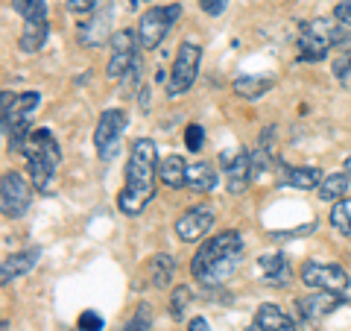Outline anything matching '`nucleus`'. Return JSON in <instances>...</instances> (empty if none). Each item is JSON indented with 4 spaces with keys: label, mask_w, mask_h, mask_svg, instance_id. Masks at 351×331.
Masks as SVG:
<instances>
[{
    "label": "nucleus",
    "mask_w": 351,
    "mask_h": 331,
    "mask_svg": "<svg viewBox=\"0 0 351 331\" xmlns=\"http://www.w3.org/2000/svg\"><path fill=\"white\" fill-rule=\"evenodd\" d=\"M246 255V244L237 229H226L217 238H208L199 244L196 255L191 258V275L202 288H223L237 273L240 261Z\"/></svg>",
    "instance_id": "f257e3e1"
},
{
    "label": "nucleus",
    "mask_w": 351,
    "mask_h": 331,
    "mask_svg": "<svg viewBox=\"0 0 351 331\" xmlns=\"http://www.w3.org/2000/svg\"><path fill=\"white\" fill-rule=\"evenodd\" d=\"M158 147L149 138H138L129 150V168H126V185L117 196V208L126 217H138L156 196V179H158Z\"/></svg>",
    "instance_id": "f03ea898"
},
{
    "label": "nucleus",
    "mask_w": 351,
    "mask_h": 331,
    "mask_svg": "<svg viewBox=\"0 0 351 331\" xmlns=\"http://www.w3.org/2000/svg\"><path fill=\"white\" fill-rule=\"evenodd\" d=\"M27 156V170H29V182L36 191L50 194L53 182H56L59 164H62V147L56 135L50 129H32V135L27 138L24 150Z\"/></svg>",
    "instance_id": "7ed1b4c3"
},
{
    "label": "nucleus",
    "mask_w": 351,
    "mask_h": 331,
    "mask_svg": "<svg viewBox=\"0 0 351 331\" xmlns=\"http://www.w3.org/2000/svg\"><path fill=\"white\" fill-rule=\"evenodd\" d=\"M346 41V27H334L331 21H313V24L302 27L299 36V59L302 62H322L334 44Z\"/></svg>",
    "instance_id": "20e7f679"
},
{
    "label": "nucleus",
    "mask_w": 351,
    "mask_h": 331,
    "mask_svg": "<svg viewBox=\"0 0 351 331\" xmlns=\"http://www.w3.org/2000/svg\"><path fill=\"white\" fill-rule=\"evenodd\" d=\"M182 18V3H167V6H152L147 9L138 21V41L141 50H156L158 44L167 38L170 27H176V21Z\"/></svg>",
    "instance_id": "39448f33"
},
{
    "label": "nucleus",
    "mask_w": 351,
    "mask_h": 331,
    "mask_svg": "<svg viewBox=\"0 0 351 331\" xmlns=\"http://www.w3.org/2000/svg\"><path fill=\"white\" fill-rule=\"evenodd\" d=\"M199 65H202V47L191 38L182 41L179 50H176L170 76H167V94L182 97L184 91H191V85L196 82V73H199Z\"/></svg>",
    "instance_id": "423d86ee"
},
{
    "label": "nucleus",
    "mask_w": 351,
    "mask_h": 331,
    "mask_svg": "<svg viewBox=\"0 0 351 331\" xmlns=\"http://www.w3.org/2000/svg\"><path fill=\"white\" fill-rule=\"evenodd\" d=\"M129 126V117L123 109H106L97 120V129H94V147H97V156L100 161H112L117 152H120V138Z\"/></svg>",
    "instance_id": "0eeeda50"
},
{
    "label": "nucleus",
    "mask_w": 351,
    "mask_h": 331,
    "mask_svg": "<svg viewBox=\"0 0 351 331\" xmlns=\"http://www.w3.org/2000/svg\"><path fill=\"white\" fill-rule=\"evenodd\" d=\"M32 203V182L24 179V173L9 170L0 179V212L9 220H18L29 212Z\"/></svg>",
    "instance_id": "6e6552de"
},
{
    "label": "nucleus",
    "mask_w": 351,
    "mask_h": 331,
    "mask_svg": "<svg viewBox=\"0 0 351 331\" xmlns=\"http://www.w3.org/2000/svg\"><path fill=\"white\" fill-rule=\"evenodd\" d=\"M302 282L311 290H331V293H346L351 288L348 273L339 264H328V261H304L302 264Z\"/></svg>",
    "instance_id": "1a4fd4ad"
},
{
    "label": "nucleus",
    "mask_w": 351,
    "mask_h": 331,
    "mask_svg": "<svg viewBox=\"0 0 351 331\" xmlns=\"http://www.w3.org/2000/svg\"><path fill=\"white\" fill-rule=\"evenodd\" d=\"M108 44H112V59H108L106 73L112 76V80H123L126 73H132L141 65V59H138V47H141L138 32L120 30V32H114Z\"/></svg>",
    "instance_id": "9d476101"
},
{
    "label": "nucleus",
    "mask_w": 351,
    "mask_h": 331,
    "mask_svg": "<svg viewBox=\"0 0 351 331\" xmlns=\"http://www.w3.org/2000/svg\"><path fill=\"white\" fill-rule=\"evenodd\" d=\"M41 106V94L38 91H24V94H15V91H3L0 94V126L9 129V126H18V124H29V115Z\"/></svg>",
    "instance_id": "9b49d317"
},
{
    "label": "nucleus",
    "mask_w": 351,
    "mask_h": 331,
    "mask_svg": "<svg viewBox=\"0 0 351 331\" xmlns=\"http://www.w3.org/2000/svg\"><path fill=\"white\" fill-rule=\"evenodd\" d=\"M219 164H223L226 185L232 194H243L246 185L255 179V161H252V152H246V150L223 152V156H219Z\"/></svg>",
    "instance_id": "f8f14e48"
},
{
    "label": "nucleus",
    "mask_w": 351,
    "mask_h": 331,
    "mask_svg": "<svg viewBox=\"0 0 351 331\" xmlns=\"http://www.w3.org/2000/svg\"><path fill=\"white\" fill-rule=\"evenodd\" d=\"M112 21H114V6L106 0V6H100L97 12L88 15L82 24H80V41H82V47L88 50H97V47H103L106 41H112Z\"/></svg>",
    "instance_id": "ddd939ff"
},
{
    "label": "nucleus",
    "mask_w": 351,
    "mask_h": 331,
    "mask_svg": "<svg viewBox=\"0 0 351 331\" xmlns=\"http://www.w3.org/2000/svg\"><path fill=\"white\" fill-rule=\"evenodd\" d=\"M339 305H346V293L313 290L311 296H299V299H295V311H299L304 323H319L328 314H334Z\"/></svg>",
    "instance_id": "4468645a"
},
{
    "label": "nucleus",
    "mask_w": 351,
    "mask_h": 331,
    "mask_svg": "<svg viewBox=\"0 0 351 331\" xmlns=\"http://www.w3.org/2000/svg\"><path fill=\"white\" fill-rule=\"evenodd\" d=\"M211 226H214V208L193 205L176 220V235H179L184 244H199L208 231H211Z\"/></svg>",
    "instance_id": "2eb2a0df"
},
{
    "label": "nucleus",
    "mask_w": 351,
    "mask_h": 331,
    "mask_svg": "<svg viewBox=\"0 0 351 331\" xmlns=\"http://www.w3.org/2000/svg\"><path fill=\"white\" fill-rule=\"evenodd\" d=\"M41 261V249L38 247H29V249H21V252H12V255H6L3 264H0V284H12L15 279L21 275H27L38 267Z\"/></svg>",
    "instance_id": "dca6fc26"
},
{
    "label": "nucleus",
    "mask_w": 351,
    "mask_h": 331,
    "mask_svg": "<svg viewBox=\"0 0 351 331\" xmlns=\"http://www.w3.org/2000/svg\"><path fill=\"white\" fill-rule=\"evenodd\" d=\"M258 270L263 275V282L269 288H287L290 279H293V267L290 261L281 255V252H269V255H261L258 258Z\"/></svg>",
    "instance_id": "f3484780"
},
{
    "label": "nucleus",
    "mask_w": 351,
    "mask_h": 331,
    "mask_svg": "<svg viewBox=\"0 0 351 331\" xmlns=\"http://www.w3.org/2000/svg\"><path fill=\"white\" fill-rule=\"evenodd\" d=\"M255 326L258 331H295L293 317L278 308L276 302H263L258 311H255Z\"/></svg>",
    "instance_id": "a211bd4d"
},
{
    "label": "nucleus",
    "mask_w": 351,
    "mask_h": 331,
    "mask_svg": "<svg viewBox=\"0 0 351 331\" xmlns=\"http://www.w3.org/2000/svg\"><path fill=\"white\" fill-rule=\"evenodd\" d=\"M322 170L319 168H311V164H299V168H284L281 182L284 185H293L295 191H316L322 185Z\"/></svg>",
    "instance_id": "6ab92c4d"
},
{
    "label": "nucleus",
    "mask_w": 351,
    "mask_h": 331,
    "mask_svg": "<svg viewBox=\"0 0 351 331\" xmlns=\"http://www.w3.org/2000/svg\"><path fill=\"white\" fill-rule=\"evenodd\" d=\"M276 85V80L272 76H255V73H246V76H237V80L232 82V91L240 97V100H261L263 94L269 91V88Z\"/></svg>",
    "instance_id": "aec40b11"
},
{
    "label": "nucleus",
    "mask_w": 351,
    "mask_h": 331,
    "mask_svg": "<svg viewBox=\"0 0 351 331\" xmlns=\"http://www.w3.org/2000/svg\"><path fill=\"white\" fill-rule=\"evenodd\" d=\"M50 38V21H27L18 36V47L24 53H38Z\"/></svg>",
    "instance_id": "412c9836"
},
{
    "label": "nucleus",
    "mask_w": 351,
    "mask_h": 331,
    "mask_svg": "<svg viewBox=\"0 0 351 331\" xmlns=\"http://www.w3.org/2000/svg\"><path fill=\"white\" fill-rule=\"evenodd\" d=\"M158 179L173 187V191H179V187H188V164H184L182 156H167V159H161L158 164Z\"/></svg>",
    "instance_id": "4be33fe9"
},
{
    "label": "nucleus",
    "mask_w": 351,
    "mask_h": 331,
    "mask_svg": "<svg viewBox=\"0 0 351 331\" xmlns=\"http://www.w3.org/2000/svg\"><path fill=\"white\" fill-rule=\"evenodd\" d=\"M217 182H219V176L214 170V164H208V161L188 164V187L193 194H211Z\"/></svg>",
    "instance_id": "5701e85b"
},
{
    "label": "nucleus",
    "mask_w": 351,
    "mask_h": 331,
    "mask_svg": "<svg viewBox=\"0 0 351 331\" xmlns=\"http://www.w3.org/2000/svg\"><path fill=\"white\" fill-rule=\"evenodd\" d=\"M149 275H152V284L156 288H170L173 284V275H176V261L167 255V252H158V255L149 258Z\"/></svg>",
    "instance_id": "b1692460"
},
{
    "label": "nucleus",
    "mask_w": 351,
    "mask_h": 331,
    "mask_svg": "<svg viewBox=\"0 0 351 331\" xmlns=\"http://www.w3.org/2000/svg\"><path fill=\"white\" fill-rule=\"evenodd\" d=\"M348 176L346 173H331V176H325L322 185L316 187L319 191V200L325 203H339V200H346V191H348Z\"/></svg>",
    "instance_id": "393cba45"
},
{
    "label": "nucleus",
    "mask_w": 351,
    "mask_h": 331,
    "mask_svg": "<svg viewBox=\"0 0 351 331\" xmlns=\"http://www.w3.org/2000/svg\"><path fill=\"white\" fill-rule=\"evenodd\" d=\"M331 226H334L343 238H351V196L334 203V208H331Z\"/></svg>",
    "instance_id": "a878e982"
},
{
    "label": "nucleus",
    "mask_w": 351,
    "mask_h": 331,
    "mask_svg": "<svg viewBox=\"0 0 351 331\" xmlns=\"http://www.w3.org/2000/svg\"><path fill=\"white\" fill-rule=\"evenodd\" d=\"M152 323H156V317H152V308L147 302H141L135 308V314L129 317V323H123L117 331H152Z\"/></svg>",
    "instance_id": "bb28decb"
},
{
    "label": "nucleus",
    "mask_w": 351,
    "mask_h": 331,
    "mask_svg": "<svg viewBox=\"0 0 351 331\" xmlns=\"http://www.w3.org/2000/svg\"><path fill=\"white\" fill-rule=\"evenodd\" d=\"M12 9L27 21H47V3L44 0H12Z\"/></svg>",
    "instance_id": "cd10ccee"
},
{
    "label": "nucleus",
    "mask_w": 351,
    "mask_h": 331,
    "mask_svg": "<svg viewBox=\"0 0 351 331\" xmlns=\"http://www.w3.org/2000/svg\"><path fill=\"white\" fill-rule=\"evenodd\" d=\"M191 299H193V293H191L188 284H176V290H173V296H170V317L176 319V323H179V319H184V311H188Z\"/></svg>",
    "instance_id": "c85d7f7f"
},
{
    "label": "nucleus",
    "mask_w": 351,
    "mask_h": 331,
    "mask_svg": "<svg viewBox=\"0 0 351 331\" xmlns=\"http://www.w3.org/2000/svg\"><path fill=\"white\" fill-rule=\"evenodd\" d=\"M184 144H188L191 152H199L202 144H205V129L199 124H191L188 129H184Z\"/></svg>",
    "instance_id": "c756f323"
},
{
    "label": "nucleus",
    "mask_w": 351,
    "mask_h": 331,
    "mask_svg": "<svg viewBox=\"0 0 351 331\" xmlns=\"http://www.w3.org/2000/svg\"><path fill=\"white\" fill-rule=\"evenodd\" d=\"M76 326H80V331H103L106 328V319L97 314V311H82L80 319H76Z\"/></svg>",
    "instance_id": "7c9ffc66"
},
{
    "label": "nucleus",
    "mask_w": 351,
    "mask_h": 331,
    "mask_svg": "<svg viewBox=\"0 0 351 331\" xmlns=\"http://www.w3.org/2000/svg\"><path fill=\"white\" fill-rule=\"evenodd\" d=\"M334 21L339 27H351V0H339L334 6Z\"/></svg>",
    "instance_id": "2f4dec72"
},
{
    "label": "nucleus",
    "mask_w": 351,
    "mask_h": 331,
    "mask_svg": "<svg viewBox=\"0 0 351 331\" xmlns=\"http://www.w3.org/2000/svg\"><path fill=\"white\" fill-rule=\"evenodd\" d=\"M68 9L73 15H91L97 12V0H68Z\"/></svg>",
    "instance_id": "473e14b6"
},
{
    "label": "nucleus",
    "mask_w": 351,
    "mask_h": 331,
    "mask_svg": "<svg viewBox=\"0 0 351 331\" xmlns=\"http://www.w3.org/2000/svg\"><path fill=\"white\" fill-rule=\"evenodd\" d=\"M226 6H228V0H199V9H202L205 15H211V18L223 15Z\"/></svg>",
    "instance_id": "72a5a7b5"
},
{
    "label": "nucleus",
    "mask_w": 351,
    "mask_h": 331,
    "mask_svg": "<svg viewBox=\"0 0 351 331\" xmlns=\"http://www.w3.org/2000/svg\"><path fill=\"white\" fill-rule=\"evenodd\" d=\"M188 331H211V323H208L205 317H193L188 323Z\"/></svg>",
    "instance_id": "f704fd0d"
},
{
    "label": "nucleus",
    "mask_w": 351,
    "mask_h": 331,
    "mask_svg": "<svg viewBox=\"0 0 351 331\" xmlns=\"http://www.w3.org/2000/svg\"><path fill=\"white\" fill-rule=\"evenodd\" d=\"M141 109L149 112V88H141Z\"/></svg>",
    "instance_id": "c9c22d12"
},
{
    "label": "nucleus",
    "mask_w": 351,
    "mask_h": 331,
    "mask_svg": "<svg viewBox=\"0 0 351 331\" xmlns=\"http://www.w3.org/2000/svg\"><path fill=\"white\" fill-rule=\"evenodd\" d=\"M144 3H149V0H129V9H138V6H144Z\"/></svg>",
    "instance_id": "e433bc0d"
},
{
    "label": "nucleus",
    "mask_w": 351,
    "mask_h": 331,
    "mask_svg": "<svg viewBox=\"0 0 351 331\" xmlns=\"http://www.w3.org/2000/svg\"><path fill=\"white\" fill-rule=\"evenodd\" d=\"M343 173H346V176H348V182H351V156H348V159H346V168H343Z\"/></svg>",
    "instance_id": "4c0bfd02"
},
{
    "label": "nucleus",
    "mask_w": 351,
    "mask_h": 331,
    "mask_svg": "<svg viewBox=\"0 0 351 331\" xmlns=\"http://www.w3.org/2000/svg\"><path fill=\"white\" fill-rule=\"evenodd\" d=\"M246 331H258V326H255V323H252V326H249V328H246Z\"/></svg>",
    "instance_id": "58836bf2"
}]
</instances>
